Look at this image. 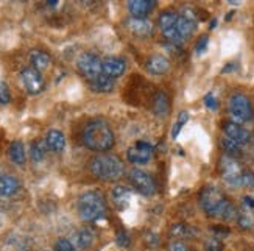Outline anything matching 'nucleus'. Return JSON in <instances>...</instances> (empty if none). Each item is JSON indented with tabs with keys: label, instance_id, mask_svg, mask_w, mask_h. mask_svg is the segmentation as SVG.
I'll return each mask as SVG.
<instances>
[{
	"label": "nucleus",
	"instance_id": "f257e3e1",
	"mask_svg": "<svg viewBox=\"0 0 254 251\" xmlns=\"http://www.w3.org/2000/svg\"><path fill=\"white\" fill-rule=\"evenodd\" d=\"M200 204L207 217H218L223 220H234L237 217L236 206L226 198L222 190L214 186H206L200 192Z\"/></svg>",
	"mask_w": 254,
	"mask_h": 251
},
{
	"label": "nucleus",
	"instance_id": "f03ea898",
	"mask_svg": "<svg viewBox=\"0 0 254 251\" xmlns=\"http://www.w3.org/2000/svg\"><path fill=\"white\" fill-rule=\"evenodd\" d=\"M83 144L92 151H109L116 144V137L106 120L95 119L83 129Z\"/></svg>",
	"mask_w": 254,
	"mask_h": 251
},
{
	"label": "nucleus",
	"instance_id": "7ed1b4c3",
	"mask_svg": "<svg viewBox=\"0 0 254 251\" xmlns=\"http://www.w3.org/2000/svg\"><path fill=\"white\" fill-rule=\"evenodd\" d=\"M89 169L94 177L102 181H117L125 173L124 162L113 155H98L92 158Z\"/></svg>",
	"mask_w": 254,
	"mask_h": 251
},
{
	"label": "nucleus",
	"instance_id": "20e7f679",
	"mask_svg": "<svg viewBox=\"0 0 254 251\" xmlns=\"http://www.w3.org/2000/svg\"><path fill=\"white\" fill-rule=\"evenodd\" d=\"M76 211L81 220L84 222H98L106 217V201L100 192H86L83 193L78 203H76Z\"/></svg>",
	"mask_w": 254,
	"mask_h": 251
},
{
	"label": "nucleus",
	"instance_id": "39448f33",
	"mask_svg": "<svg viewBox=\"0 0 254 251\" xmlns=\"http://www.w3.org/2000/svg\"><path fill=\"white\" fill-rule=\"evenodd\" d=\"M228 108H229V114H231V117L234 119L236 124L250 122V120H253V117H254L253 105H251L250 98L245 94L236 92V94L231 95Z\"/></svg>",
	"mask_w": 254,
	"mask_h": 251
},
{
	"label": "nucleus",
	"instance_id": "423d86ee",
	"mask_svg": "<svg viewBox=\"0 0 254 251\" xmlns=\"http://www.w3.org/2000/svg\"><path fill=\"white\" fill-rule=\"evenodd\" d=\"M218 169L222 173L223 181L231 188H242V180H244V169L240 167L237 159L223 155L218 161Z\"/></svg>",
	"mask_w": 254,
	"mask_h": 251
},
{
	"label": "nucleus",
	"instance_id": "0eeeda50",
	"mask_svg": "<svg viewBox=\"0 0 254 251\" xmlns=\"http://www.w3.org/2000/svg\"><path fill=\"white\" fill-rule=\"evenodd\" d=\"M76 65H78V70L87 78V81H92L103 73L102 60L92 52L81 53L78 57V61H76Z\"/></svg>",
	"mask_w": 254,
	"mask_h": 251
},
{
	"label": "nucleus",
	"instance_id": "6e6552de",
	"mask_svg": "<svg viewBox=\"0 0 254 251\" xmlns=\"http://www.w3.org/2000/svg\"><path fill=\"white\" fill-rule=\"evenodd\" d=\"M129 183L132 186V189L142 195H153L156 192V183H154L153 177L150 173L143 172L140 169H132L129 172Z\"/></svg>",
	"mask_w": 254,
	"mask_h": 251
},
{
	"label": "nucleus",
	"instance_id": "1a4fd4ad",
	"mask_svg": "<svg viewBox=\"0 0 254 251\" xmlns=\"http://www.w3.org/2000/svg\"><path fill=\"white\" fill-rule=\"evenodd\" d=\"M20 78H22V84L27 89L28 94L31 95H38L44 91L46 87V81H44V76L39 70H36L35 67H25L20 73Z\"/></svg>",
	"mask_w": 254,
	"mask_h": 251
},
{
	"label": "nucleus",
	"instance_id": "9d476101",
	"mask_svg": "<svg viewBox=\"0 0 254 251\" xmlns=\"http://www.w3.org/2000/svg\"><path fill=\"white\" fill-rule=\"evenodd\" d=\"M154 155V147L150 142H136L127 151V159L132 164H147Z\"/></svg>",
	"mask_w": 254,
	"mask_h": 251
},
{
	"label": "nucleus",
	"instance_id": "9b49d317",
	"mask_svg": "<svg viewBox=\"0 0 254 251\" xmlns=\"http://www.w3.org/2000/svg\"><path fill=\"white\" fill-rule=\"evenodd\" d=\"M223 131L226 137L233 139L234 142H237V144L240 145H247L251 142V133L244 128L240 124H236L233 122V120H226V122H223Z\"/></svg>",
	"mask_w": 254,
	"mask_h": 251
},
{
	"label": "nucleus",
	"instance_id": "f8f14e48",
	"mask_svg": "<svg viewBox=\"0 0 254 251\" xmlns=\"http://www.w3.org/2000/svg\"><path fill=\"white\" fill-rule=\"evenodd\" d=\"M102 70L105 75L109 76V78L116 80L125 73L127 61L124 58H119V57H106L105 60H102Z\"/></svg>",
	"mask_w": 254,
	"mask_h": 251
},
{
	"label": "nucleus",
	"instance_id": "ddd939ff",
	"mask_svg": "<svg viewBox=\"0 0 254 251\" xmlns=\"http://www.w3.org/2000/svg\"><path fill=\"white\" fill-rule=\"evenodd\" d=\"M125 25L131 33H134L140 38H148L153 33V24L145 17H129Z\"/></svg>",
	"mask_w": 254,
	"mask_h": 251
},
{
	"label": "nucleus",
	"instance_id": "4468645a",
	"mask_svg": "<svg viewBox=\"0 0 254 251\" xmlns=\"http://www.w3.org/2000/svg\"><path fill=\"white\" fill-rule=\"evenodd\" d=\"M95 234L92 229L89 228H81V229H76V231L70 236V242L73 244V247L76 250H86L89 248L94 242Z\"/></svg>",
	"mask_w": 254,
	"mask_h": 251
},
{
	"label": "nucleus",
	"instance_id": "2eb2a0df",
	"mask_svg": "<svg viewBox=\"0 0 254 251\" xmlns=\"http://www.w3.org/2000/svg\"><path fill=\"white\" fill-rule=\"evenodd\" d=\"M145 67L150 73L153 75H162L165 72H169L170 69V61L164 57V55H151V57L147 60Z\"/></svg>",
	"mask_w": 254,
	"mask_h": 251
},
{
	"label": "nucleus",
	"instance_id": "dca6fc26",
	"mask_svg": "<svg viewBox=\"0 0 254 251\" xmlns=\"http://www.w3.org/2000/svg\"><path fill=\"white\" fill-rule=\"evenodd\" d=\"M20 181L8 173H0V196H11L20 190Z\"/></svg>",
	"mask_w": 254,
	"mask_h": 251
},
{
	"label": "nucleus",
	"instance_id": "f3484780",
	"mask_svg": "<svg viewBox=\"0 0 254 251\" xmlns=\"http://www.w3.org/2000/svg\"><path fill=\"white\" fill-rule=\"evenodd\" d=\"M169 234H170V237H173V240H186V239L196 237L198 229L192 225H187V223H175L170 226Z\"/></svg>",
	"mask_w": 254,
	"mask_h": 251
},
{
	"label": "nucleus",
	"instance_id": "a211bd4d",
	"mask_svg": "<svg viewBox=\"0 0 254 251\" xmlns=\"http://www.w3.org/2000/svg\"><path fill=\"white\" fill-rule=\"evenodd\" d=\"M154 6H156L154 0H131L128 2V11L132 17H145Z\"/></svg>",
	"mask_w": 254,
	"mask_h": 251
},
{
	"label": "nucleus",
	"instance_id": "6ab92c4d",
	"mask_svg": "<svg viewBox=\"0 0 254 251\" xmlns=\"http://www.w3.org/2000/svg\"><path fill=\"white\" fill-rule=\"evenodd\" d=\"M44 140H46L47 148L55 151V153L63 151L64 147H65V137H64V134L61 133V131H58V129H50Z\"/></svg>",
	"mask_w": 254,
	"mask_h": 251
},
{
	"label": "nucleus",
	"instance_id": "aec40b11",
	"mask_svg": "<svg viewBox=\"0 0 254 251\" xmlns=\"http://www.w3.org/2000/svg\"><path fill=\"white\" fill-rule=\"evenodd\" d=\"M169 109H170V100H169V95L159 91L156 92L153 98V111L156 116L159 117H165L169 114Z\"/></svg>",
	"mask_w": 254,
	"mask_h": 251
},
{
	"label": "nucleus",
	"instance_id": "412c9836",
	"mask_svg": "<svg viewBox=\"0 0 254 251\" xmlns=\"http://www.w3.org/2000/svg\"><path fill=\"white\" fill-rule=\"evenodd\" d=\"M111 198L119 209H124V207H127L129 204L131 190L127 188V186H116L111 192Z\"/></svg>",
	"mask_w": 254,
	"mask_h": 251
},
{
	"label": "nucleus",
	"instance_id": "4be33fe9",
	"mask_svg": "<svg viewBox=\"0 0 254 251\" xmlns=\"http://www.w3.org/2000/svg\"><path fill=\"white\" fill-rule=\"evenodd\" d=\"M30 61H31V67H35L36 70H44L47 69L52 60H50V55L44 50H31L30 52Z\"/></svg>",
	"mask_w": 254,
	"mask_h": 251
},
{
	"label": "nucleus",
	"instance_id": "5701e85b",
	"mask_svg": "<svg viewBox=\"0 0 254 251\" xmlns=\"http://www.w3.org/2000/svg\"><path fill=\"white\" fill-rule=\"evenodd\" d=\"M8 155H9L11 161H13L14 164H17V166H24L25 161H27L25 148H24V144H22L20 140L11 142V145L8 148Z\"/></svg>",
	"mask_w": 254,
	"mask_h": 251
},
{
	"label": "nucleus",
	"instance_id": "b1692460",
	"mask_svg": "<svg viewBox=\"0 0 254 251\" xmlns=\"http://www.w3.org/2000/svg\"><path fill=\"white\" fill-rule=\"evenodd\" d=\"M175 28L178 30V33L183 36V39L186 41L187 38H190L193 35V31L196 30V22L192 20V19H187V17H184V16L180 14L178 20H176Z\"/></svg>",
	"mask_w": 254,
	"mask_h": 251
},
{
	"label": "nucleus",
	"instance_id": "393cba45",
	"mask_svg": "<svg viewBox=\"0 0 254 251\" xmlns=\"http://www.w3.org/2000/svg\"><path fill=\"white\" fill-rule=\"evenodd\" d=\"M114 81L113 78H109L108 75L102 73L100 76H97L95 80L89 81L91 84V89L95 92H111L114 89Z\"/></svg>",
	"mask_w": 254,
	"mask_h": 251
},
{
	"label": "nucleus",
	"instance_id": "a878e982",
	"mask_svg": "<svg viewBox=\"0 0 254 251\" xmlns=\"http://www.w3.org/2000/svg\"><path fill=\"white\" fill-rule=\"evenodd\" d=\"M180 14L176 13L173 9H165L159 14L158 17V25L161 28V31H165V30H170L176 25V20H178Z\"/></svg>",
	"mask_w": 254,
	"mask_h": 251
},
{
	"label": "nucleus",
	"instance_id": "bb28decb",
	"mask_svg": "<svg viewBox=\"0 0 254 251\" xmlns=\"http://www.w3.org/2000/svg\"><path fill=\"white\" fill-rule=\"evenodd\" d=\"M222 148H223L226 156H231L234 159H237V158H240L242 155H244V151H242V145L237 144V142H234L233 139H229V137L222 139Z\"/></svg>",
	"mask_w": 254,
	"mask_h": 251
},
{
	"label": "nucleus",
	"instance_id": "cd10ccee",
	"mask_svg": "<svg viewBox=\"0 0 254 251\" xmlns=\"http://www.w3.org/2000/svg\"><path fill=\"white\" fill-rule=\"evenodd\" d=\"M46 153H47V144L46 140H35L31 144V148H30V156L35 162H41L44 158H46Z\"/></svg>",
	"mask_w": 254,
	"mask_h": 251
},
{
	"label": "nucleus",
	"instance_id": "c85d7f7f",
	"mask_svg": "<svg viewBox=\"0 0 254 251\" xmlns=\"http://www.w3.org/2000/svg\"><path fill=\"white\" fill-rule=\"evenodd\" d=\"M236 222L240 226V229H251L254 226V218L248 211H237Z\"/></svg>",
	"mask_w": 254,
	"mask_h": 251
},
{
	"label": "nucleus",
	"instance_id": "c756f323",
	"mask_svg": "<svg viewBox=\"0 0 254 251\" xmlns=\"http://www.w3.org/2000/svg\"><path fill=\"white\" fill-rule=\"evenodd\" d=\"M162 35H164V38L167 39L172 46H183V42H184V39H183V36L178 33V30H176L175 27L173 28H170V30H165V31H162Z\"/></svg>",
	"mask_w": 254,
	"mask_h": 251
},
{
	"label": "nucleus",
	"instance_id": "7c9ffc66",
	"mask_svg": "<svg viewBox=\"0 0 254 251\" xmlns=\"http://www.w3.org/2000/svg\"><path fill=\"white\" fill-rule=\"evenodd\" d=\"M187 120H189V113H187V111H183V113H180V116H178V120H176V122H175V125H173V129H172V137H173V139L178 137L180 131H181V129H183V126L187 124Z\"/></svg>",
	"mask_w": 254,
	"mask_h": 251
},
{
	"label": "nucleus",
	"instance_id": "2f4dec72",
	"mask_svg": "<svg viewBox=\"0 0 254 251\" xmlns=\"http://www.w3.org/2000/svg\"><path fill=\"white\" fill-rule=\"evenodd\" d=\"M204 251H225V245L217 237H209L204 240Z\"/></svg>",
	"mask_w": 254,
	"mask_h": 251
},
{
	"label": "nucleus",
	"instance_id": "473e14b6",
	"mask_svg": "<svg viewBox=\"0 0 254 251\" xmlns=\"http://www.w3.org/2000/svg\"><path fill=\"white\" fill-rule=\"evenodd\" d=\"M55 251H76V248L73 247V244L69 239H58L57 244H55Z\"/></svg>",
	"mask_w": 254,
	"mask_h": 251
},
{
	"label": "nucleus",
	"instance_id": "72a5a7b5",
	"mask_svg": "<svg viewBox=\"0 0 254 251\" xmlns=\"http://www.w3.org/2000/svg\"><path fill=\"white\" fill-rule=\"evenodd\" d=\"M11 102V94H9V87L6 83L0 81V105H8Z\"/></svg>",
	"mask_w": 254,
	"mask_h": 251
},
{
	"label": "nucleus",
	"instance_id": "f704fd0d",
	"mask_svg": "<svg viewBox=\"0 0 254 251\" xmlns=\"http://www.w3.org/2000/svg\"><path fill=\"white\" fill-rule=\"evenodd\" d=\"M169 251H190L189 245H187L184 240H172L167 247Z\"/></svg>",
	"mask_w": 254,
	"mask_h": 251
},
{
	"label": "nucleus",
	"instance_id": "c9c22d12",
	"mask_svg": "<svg viewBox=\"0 0 254 251\" xmlns=\"http://www.w3.org/2000/svg\"><path fill=\"white\" fill-rule=\"evenodd\" d=\"M242 188H250V189L254 190V172H253V170H245V172H244Z\"/></svg>",
	"mask_w": 254,
	"mask_h": 251
},
{
	"label": "nucleus",
	"instance_id": "e433bc0d",
	"mask_svg": "<svg viewBox=\"0 0 254 251\" xmlns=\"http://www.w3.org/2000/svg\"><path fill=\"white\" fill-rule=\"evenodd\" d=\"M207 46H209V38H207V35H203L200 39H198L196 46H195L196 55H203L207 50Z\"/></svg>",
	"mask_w": 254,
	"mask_h": 251
},
{
	"label": "nucleus",
	"instance_id": "4c0bfd02",
	"mask_svg": "<svg viewBox=\"0 0 254 251\" xmlns=\"http://www.w3.org/2000/svg\"><path fill=\"white\" fill-rule=\"evenodd\" d=\"M143 242L154 248V247H159V244H161V237H159L158 234H154V233H147L145 236H143Z\"/></svg>",
	"mask_w": 254,
	"mask_h": 251
},
{
	"label": "nucleus",
	"instance_id": "58836bf2",
	"mask_svg": "<svg viewBox=\"0 0 254 251\" xmlns=\"http://www.w3.org/2000/svg\"><path fill=\"white\" fill-rule=\"evenodd\" d=\"M204 105L209 108V109H217V106H218V103H217V98H215V95L212 94V92H209L206 97H204Z\"/></svg>",
	"mask_w": 254,
	"mask_h": 251
},
{
	"label": "nucleus",
	"instance_id": "ea45409f",
	"mask_svg": "<svg viewBox=\"0 0 254 251\" xmlns=\"http://www.w3.org/2000/svg\"><path fill=\"white\" fill-rule=\"evenodd\" d=\"M117 245L122 247V248H127L129 245V236L125 231H120L117 234Z\"/></svg>",
	"mask_w": 254,
	"mask_h": 251
},
{
	"label": "nucleus",
	"instance_id": "a19ab883",
	"mask_svg": "<svg viewBox=\"0 0 254 251\" xmlns=\"http://www.w3.org/2000/svg\"><path fill=\"white\" fill-rule=\"evenodd\" d=\"M212 231H214V237H217V239H223V237H226V236H229V229L228 228H225V226H214L212 228Z\"/></svg>",
	"mask_w": 254,
	"mask_h": 251
},
{
	"label": "nucleus",
	"instance_id": "79ce46f5",
	"mask_svg": "<svg viewBox=\"0 0 254 251\" xmlns=\"http://www.w3.org/2000/svg\"><path fill=\"white\" fill-rule=\"evenodd\" d=\"M244 203H245V206L253 207L254 209V196H244Z\"/></svg>",
	"mask_w": 254,
	"mask_h": 251
},
{
	"label": "nucleus",
	"instance_id": "37998d69",
	"mask_svg": "<svg viewBox=\"0 0 254 251\" xmlns=\"http://www.w3.org/2000/svg\"><path fill=\"white\" fill-rule=\"evenodd\" d=\"M233 69H236V63H229L228 67L223 69V73H225V72H229V70H233Z\"/></svg>",
	"mask_w": 254,
	"mask_h": 251
},
{
	"label": "nucleus",
	"instance_id": "c03bdc74",
	"mask_svg": "<svg viewBox=\"0 0 254 251\" xmlns=\"http://www.w3.org/2000/svg\"><path fill=\"white\" fill-rule=\"evenodd\" d=\"M49 6H57V0H49Z\"/></svg>",
	"mask_w": 254,
	"mask_h": 251
},
{
	"label": "nucleus",
	"instance_id": "a18cd8bd",
	"mask_svg": "<svg viewBox=\"0 0 254 251\" xmlns=\"http://www.w3.org/2000/svg\"><path fill=\"white\" fill-rule=\"evenodd\" d=\"M251 142H253V144H254V134L251 136Z\"/></svg>",
	"mask_w": 254,
	"mask_h": 251
}]
</instances>
